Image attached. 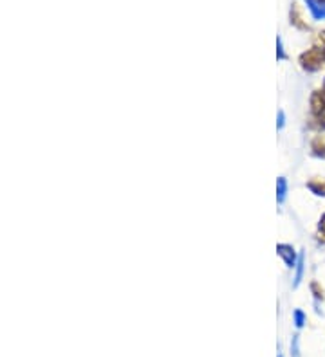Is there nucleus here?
<instances>
[{"instance_id": "f257e3e1", "label": "nucleus", "mask_w": 325, "mask_h": 357, "mask_svg": "<svg viewBox=\"0 0 325 357\" xmlns=\"http://www.w3.org/2000/svg\"><path fill=\"white\" fill-rule=\"evenodd\" d=\"M324 60H325V53L318 47L302 56V63H304V67H307V69H316Z\"/></svg>"}, {"instance_id": "f03ea898", "label": "nucleus", "mask_w": 325, "mask_h": 357, "mask_svg": "<svg viewBox=\"0 0 325 357\" xmlns=\"http://www.w3.org/2000/svg\"><path fill=\"white\" fill-rule=\"evenodd\" d=\"M311 107L316 116H324L325 114V90H316L313 98H311Z\"/></svg>"}, {"instance_id": "7ed1b4c3", "label": "nucleus", "mask_w": 325, "mask_h": 357, "mask_svg": "<svg viewBox=\"0 0 325 357\" xmlns=\"http://www.w3.org/2000/svg\"><path fill=\"white\" fill-rule=\"evenodd\" d=\"M278 254L285 260V263H287L289 267H294V251H293V247H289V246H278Z\"/></svg>"}, {"instance_id": "20e7f679", "label": "nucleus", "mask_w": 325, "mask_h": 357, "mask_svg": "<svg viewBox=\"0 0 325 357\" xmlns=\"http://www.w3.org/2000/svg\"><path fill=\"white\" fill-rule=\"evenodd\" d=\"M311 4V11L315 13L316 18H322V16H325V7H322L320 4H316V2H313V0H309Z\"/></svg>"}, {"instance_id": "39448f33", "label": "nucleus", "mask_w": 325, "mask_h": 357, "mask_svg": "<svg viewBox=\"0 0 325 357\" xmlns=\"http://www.w3.org/2000/svg\"><path fill=\"white\" fill-rule=\"evenodd\" d=\"M302 274H304V254H300V258H298V271H296V280H294V285L300 284Z\"/></svg>"}, {"instance_id": "423d86ee", "label": "nucleus", "mask_w": 325, "mask_h": 357, "mask_svg": "<svg viewBox=\"0 0 325 357\" xmlns=\"http://www.w3.org/2000/svg\"><path fill=\"white\" fill-rule=\"evenodd\" d=\"M285 197V178H278V202H282Z\"/></svg>"}, {"instance_id": "0eeeda50", "label": "nucleus", "mask_w": 325, "mask_h": 357, "mask_svg": "<svg viewBox=\"0 0 325 357\" xmlns=\"http://www.w3.org/2000/svg\"><path fill=\"white\" fill-rule=\"evenodd\" d=\"M294 320H296V326L304 325V321H305L304 312H302V310H296V312H294Z\"/></svg>"}, {"instance_id": "6e6552de", "label": "nucleus", "mask_w": 325, "mask_h": 357, "mask_svg": "<svg viewBox=\"0 0 325 357\" xmlns=\"http://www.w3.org/2000/svg\"><path fill=\"white\" fill-rule=\"evenodd\" d=\"M324 90H325V89H324Z\"/></svg>"}]
</instances>
